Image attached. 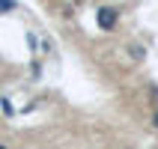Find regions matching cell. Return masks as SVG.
Returning <instances> with one entry per match:
<instances>
[{
	"label": "cell",
	"mask_w": 158,
	"mask_h": 149,
	"mask_svg": "<svg viewBox=\"0 0 158 149\" xmlns=\"http://www.w3.org/2000/svg\"><path fill=\"white\" fill-rule=\"evenodd\" d=\"M96 21H98V27H102V30H114L116 27V12L110 6H102L96 12Z\"/></svg>",
	"instance_id": "6da1fadb"
},
{
	"label": "cell",
	"mask_w": 158,
	"mask_h": 149,
	"mask_svg": "<svg viewBox=\"0 0 158 149\" xmlns=\"http://www.w3.org/2000/svg\"><path fill=\"white\" fill-rule=\"evenodd\" d=\"M12 9H15V0H0V15L3 12H12Z\"/></svg>",
	"instance_id": "7a4b0ae2"
},
{
	"label": "cell",
	"mask_w": 158,
	"mask_h": 149,
	"mask_svg": "<svg viewBox=\"0 0 158 149\" xmlns=\"http://www.w3.org/2000/svg\"><path fill=\"white\" fill-rule=\"evenodd\" d=\"M128 51H131L134 60H143V48H140V45H134V48H128Z\"/></svg>",
	"instance_id": "3957f363"
},
{
	"label": "cell",
	"mask_w": 158,
	"mask_h": 149,
	"mask_svg": "<svg viewBox=\"0 0 158 149\" xmlns=\"http://www.w3.org/2000/svg\"><path fill=\"white\" fill-rule=\"evenodd\" d=\"M0 149H6V146H3V143H0Z\"/></svg>",
	"instance_id": "277c9868"
},
{
	"label": "cell",
	"mask_w": 158,
	"mask_h": 149,
	"mask_svg": "<svg viewBox=\"0 0 158 149\" xmlns=\"http://www.w3.org/2000/svg\"><path fill=\"white\" fill-rule=\"evenodd\" d=\"M155 125H158V116H155Z\"/></svg>",
	"instance_id": "5b68a950"
}]
</instances>
